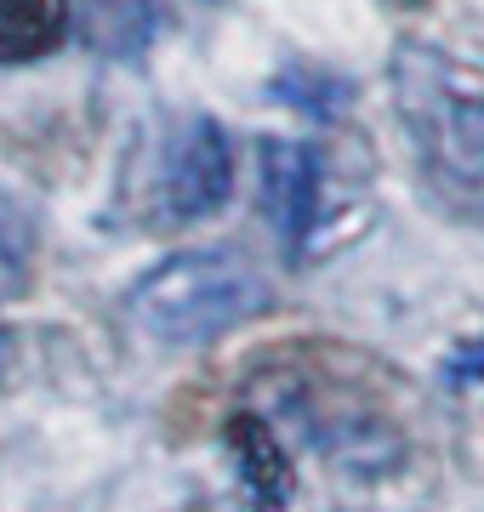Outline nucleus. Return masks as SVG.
I'll use <instances>...</instances> for the list:
<instances>
[{
    "instance_id": "5",
    "label": "nucleus",
    "mask_w": 484,
    "mask_h": 512,
    "mask_svg": "<svg viewBox=\"0 0 484 512\" xmlns=\"http://www.w3.org/2000/svg\"><path fill=\"white\" fill-rule=\"evenodd\" d=\"M228 444H234V461H240V478H245V490H251V501H257L262 512H285L297 478H291V461H285L280 433H274L262 416L240 410V416L228 421Z\"/></svg>"
},
{
    "instance_id": "2",
    "label": "nucleus",
    "mask_w": 484,
    "mask_h": 512,
    "mask_svg": "<svg viewBox=\"0 0 484 512\" xmlns=\"http://www.w3.org/2000/svg\"><path fill=\"white\" fill-rule=\"evenodd\" d=\"M268 308H274V279L245 251H228V245L177 251L166 262H154L126 291L131 325L154 342H171V348L223 342L240 325L262 319Z\"/></svg>"
},
{
    "instance_id": "10",
    "label": "nucleus",
    "mask_w": 484,
    "mask_h": 512,
    "mask_svg": "<svg viewBox=\"0 0 484 512\" xmlns=\"http://www.w3.org/2000/svg\"><path fill=\"white\" fill-rule=\"evenodd\" d=\"M6 353H12V342H6V330H0V359H6Z\"/></svg>"
},
{
    "instance_id": "6",
    "label": "nucleus",
    "mask_w": 484,
    "mask_h": 512,
    "mask_svg": "<svg viewBox=\"0 0 484 512\" xmlns=\"http://www.w3.org/2000/svg\"><path fill=\"white\" fill-rule=\"evenodd\" d=\"M75 29L69 0H0V63H40Z\"/></svg>"
},
{
    "instance_id": "3",
    "label": "nucleus",
    "mask_w": 484,
    "mask_h": 512,
    "mask_svg": "<svg viewBox=\"0 0 484 512\" xmlns=\"http://www.w3.org/2000/svg\"><path fill=\"white\" fill-rule=\"evenodd\" d=\"M154 194L166 222H205L234 200V143L211 114H183L171 126Z\"/></svg>"
},
{
    "instance_id": "7",
    "label": "nucleus",
    "mask_w": 484,
    "mask_h": 512,
    "mask_svg": "<svg viewBox=\"0 0 484 512\" xmlns=\"http://www.w3.org/2000/svg\"><path fill=\"white\" fill-rule=\"evenodd\" d=\"M154 29L149 0H92V40H103L109 52H137Z\"/></svg>"
},
{
    "instance_id": "4",
    "label": "nucleus",
    "mask_w": 484,
    "mask_h": 512,
    "mask_svg": "<svg viewBox=\"0 0 484 512\" xmlns=\"http://www.w3.org/2000/svg\"><path fill=\"white\" fill-rule=\"evenodd\" d=\"M257 171H262V211L274 222V234L291 256H308L325 217V160L314 143L297 137H268L257 148Z\"/></svg>"
},
{
    "instance_id": "8",
    "label": "nucleus",
    "mask_w": 484,
    "mask_h": 512,
    "mask_svg": "<svg viewBox=\"0 0 484 512\" xmlns=\"http://www.w3.org/2000/svg\"><path fill=\"white\" fill-rule=\"evenodd\" d=\"M23 268H29V228L12 211H0V296L23 285Z\"/></svg>"
},
{
    "instance_id": "9",
    "label": "nucleus",
    "mask_w": 484,
    "mask_h": 512,
    "mask_svg": "<svg viewBox=\"0 0 484 512\" xmlns=\"http://www.w3.org/2000/svg\"><path fill=\"white\" fill-rule=\"evenodd\" d=\"M450 382H467V387H484V336L479 342H467V348L450 353Z\"/></svg>"
},
{
    "instance_id": "1",
    "label": "nucleus",
    "mask_w": 484,
    "mask_h": 512,
    "mask_svg": "<svg viewBox=\"0 0 484 512\" xmlns=\"http://www.w3.org/2000/svg\"><path fill=\"white\" fill-rule=\"evenodd\" d=\"M393 114L428 183L456 211L484 217V86L445 52L405 40L393 52Z\"/></svg>"
}]
</instances>
